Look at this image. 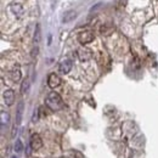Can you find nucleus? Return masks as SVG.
Instances as JSON below:
<instances>
[{"instance_id":"7","label":"nucleus","mask_w":158,"mask_h":158,"mask_svg":"<svg viewBox=\"0 0 158 158\" xmlns=\"http://www.w3.org/2000/svg\"><path fill=\"white\" fill-rule=\"evenodd\" d=\"M78 57L80 61H88L91 59V51L86 48H81L78 50Z\"/></svg>"},{"instance_id":"15","label":"nucleus","mask_w":158,"mask_h":158,"mask_svg":"<svg viewBox=\"0 0 158 158\" xmlns=\"http://www.w3.org/2000/svg\"><path fill=\"white\" fill-rule=\"evenodd\" d=\"M28 89H29V80H24L22 83V86H21V93L24 94L28 91Z\"/></svg>"},{"instance_id":"9","label":"nucleus","mask_w":158,"mask_h":158,"mask_svg":"<svg viewBox=\"0 0 158 158\" xmlns=\"http://www.w3.org/2000/svg\"><path fill=\"white\" fill-rule=\"evenodd\" d=\"M10 9H11V11H12V14H14V15L21 16V15L23 14V7H22V5H21V4H19V2L12 4Z\"/></svg>"},{"instance_id":"13","label":"nucleus","mask_w":158,"mask_h":158,"mask_svg":"<svg viewBox=\"0 0 158 158\" xmlns=\"http://www.w3.org/2000/svg\"><path fill=\"white\" fill-rule=\"evenodd\" d=\"M40 39H41V34H40V26H37V29H35V34H34V44H39Z\"/></svg>"},{"instance_id":"3","label":"nucleus","mask_w":158,"mask_h":158,"mask_svg":"<svg viewBox=\"0 0 158 158\" xmlns=\"http://www.w3.org/2000/svg\"><path fill=\"white\" fill-rule=\"evenodd\" d=\"M29 146H31V147H32L34 151L39 150L40 147L43 146V140H41V138H40L39 135H37V134H33V135L31 136Z\"/></svg>"},{"instance_id":"4","label":"nucleus","mask_w":158,"mask_h":158,"mask_svg":"<svg viewBox=\"0 0 158 158\" xmlns=\"http://www.w3.org/2000/svg\"><path fill=\"white\" fill-rule=\"evenodd\" d=\"M72 61L68 59H64L63 61H61V63H60L59 66V69L61 73H63V74H67V73H69V71L72 69Z\"/></svg>"},{"instance_id":"11","label":"nucleus","mask_w":158,"mask_h":158,"mask_svg":"<svg viewBox=\"0 0 158 158\" xmlns=\"http://www.w3.org/2000/svg\"><path fill=\"white\" fill-rule=\"evenodd\" d=\"M76 16H77V14H76V11H73V10H69V11H67L66 14H64V16H63V22L64 23H67V22H71V21L73 20V19H76Z\"/></svg>"},{"instance_id":"2","label":"nucleus","mask_w":158,"mask_h":158,"mask_svg":"<svg viewBox=\"0 0 158 158\" xmlns=\"http://www.w3.org/2000/svg\"><path fill=\"white\" fill-rule=\"evenodd\" d=\"M78 40H79V43H81V44L91 43V41L94 40V34H93V32H90V31H84V32L79 33Z\"/></svg>"},{"instance_id":"5","label":"nucleus","mask_w":158,"mask_h":158,"mask_svg":"<svg viewBox=\"0 0 158 158\" xmlns=\"http://www.w3.org/2000/svg\"><path fill=\"white\" fill-rule=\"evenodd\" d=\"M60 84H61V78H60L57 74L55 73H51L48 78V85L50 88H57Z\"/></svg>"},{"instance_id":"14","label":"nucleus","mask_w":158,"mask_h":158,"mask_svg":"<svg viewBox=\"0 0 158 158\" xmlns=\"http://www.w3.org/2000/svg\"><path fill=\"white\" fill-rule=\"evenodd\" d=\"M22 151H23V143H22L21 140H17L16 143H15V152L16 153H21Z\"/></svg>"},{"instance_id":"6","label":"nucleus","mask_w":158,"mask_h":158,"mask_svg":"<svg viewBox=\"0 0 158 158\" xmlns=\"http://www.w3.org/2000/svg\"><path fill=\"white\" fill-rule=\"evenodd\" d=\"M2 96H4V101H5V103H6L7 106H11V105L14 103V101H15V94H14V91H12L11 89L5 90Z\"/></svg>"},{"instance_id":"8","label":"nucleus","mask_w":158,"mask_h":158,"mask_svg":"<svg viewBox=\"0 0 158 158\" xmlns=\"http://www.w3.org/2000/svg\"><path fill=\"white\" fill-rule=\"evenodd\" d=\"M23 102H20L19 106H17V112H16V125L19 127L21 124V120H22V114H23Z\"/></svg>"},{"instance_id":"10","label":"nucleus","mask_w":158,"mask_h":158,"mask_svg":"<svg viewBox=\"0 0 158 158\" xmlns=\"http://www.w3.org/2000/svg\"><path fill=\"white\" fill-rule=\"evenodd\" d=\"M0 118H1V128L4 130L5 125H7L10 123V114L5 111H1V114H0Z\"/></svg>"},{"instance_id":"1","label":"nucleus","mask_w":158,"mask_h":158,"mask_svg":"<svg viewBox=\"0 0 158 158\" xmlns=\"http://www.w3.org/2000/svg\"><path fill=\"white\" fill-rule=\"evenodd\" d=\"M45 105L52 111H59L63 107L62 99L57 93H50L48 95V98L45 99Z\"/></svg>"},{"instance_id":"16","label":"nucleus","mask_w":158,"mask_h":158,"mask_svg":"<svg viewBox=\"0 0 158 158\" xmlns=\"http://www.w3.org/2000/svg\"><path fill=\"white\" fill-rule=\"evenodd\" d=\"M12 158H16V157H12Z\"/></svg>"},{"instance_id":"12","label":"nucleus","mask_w":158,"mask_h":158,"mask_svg":"<svg viewBox=\"0 0 158 158\" xmlns=\"http://www.w3.org/2000/svg\"><path fill=\"white\" fill-rule=\"evenodd\" d=\"M10 78L12 79L14 81H19L21 79V71L20 68H14L10 73Z\"/></svg>"}]
</instances>
